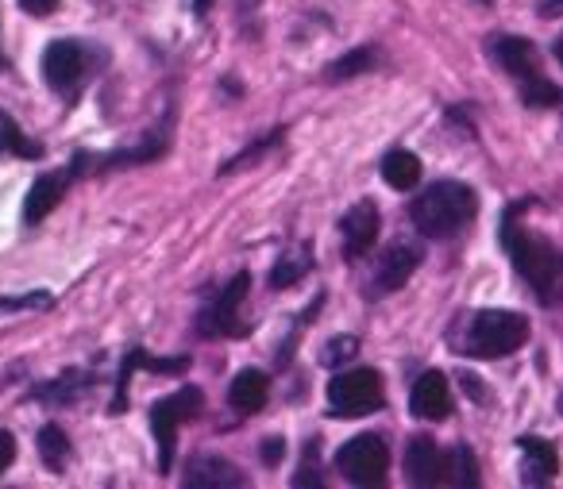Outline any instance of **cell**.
<instances>
[{
	"label": "cell",
	"instance_id": "cell-24",
	"mask_svg": "<svg viewBox=\"0 0 563 489\" xmlns=\"http://www.w3.org/2000/svg\"><path fill=\"white\" fill-rule=\"evenodd\" d=\"M40 455L55 474L66 466V458H70V440H66V432L58 424H43L40 427Z\"/></svg>",
	"mask_w": 563,
	"mask_h": 489
},
{
	"label": "cell",
	"instance_id": "cell-20",
	"mask_svg": "<svg viewBox=\"0 0 563 489\" xmlns=\"http://www.w3.org/2000/svg\"><path fill=\"white\" fill-rule=\"evenodd\" d=\"M313 270V247L309 243H298L294 251H286V255L274 263V270H271V289H290V286H298L306 274Z\"/></svg>",
	"mask_w": 563,
	"mask_h": 489
},
{
	"label": "cell",
	"instance_id": "cell-32",
	"mask_svg": "<svg viewBox=\"0 0 563 489\" xmlns=\"http://www.w3.org/2000/svg\"><path fill=\"white\" fill-rule=\"evenodd\" d=\"M12 458H16V440H12V432H4V427H0V474L9 470Z\"/></svg>",
	"mask_w": 563,
	"mask_h": 489
},
{
	"label": "cell",
	"instance_id": "cell-14",
	"mask_svg": "<svg viewBox=\"0 0 563 489\" xmlns=\"http://www.w3.org/2000/svg\"><path fill=\"white\" fill-rule=\"evenodd\" d=\"M186 486H194V489H240V486H247V478H243L240 466L228 463V458L197 455V458H189V466H186Z\"/></svg>",
	"mask_w": 563,
	"mask_h": 489
},
{
	"label": "cell",
	"instance_id": "cell-4",
	"mask_svg": "<svg viewBox=\"0 0 563 489\" xmlns=\"http://www.w3.org/2000/svg\"><path fill=\"white\" fill-rule=\"evenodd\" d=\"M201 404H205V393L197 386H181L151 404V432H155V447H158V474H170L178 427L186 424V420H194L197 412H201Z\"/></svg>",
	"mask_w": 563,
	"mask_h": 489
},
{
	"label": "cell",
	"instance_id": "cell-15",
	"mask_svg": "<svg viewBox=\"0 0 563 489\" xmlns=\"http://www.w3.org/2000/svg\"><path fill=\"white\" fill-rule=\"evenodd\" d=\"M166 143H170V116H166L163 124L155 127V132H147V135H143V143H140V147H132V151H112V155L93 158V166H89V170H120V166L155 163V158L166 151Z\"/></svg>",
	"mask_w": 563,
	"mask_h": 489
},
{
	"label": "cell",
	"instance_id": "cell-30",
	"mask_svg": "<svg viewBox=\"0 0 563 489\" xmlns=\"http://www.w3.org/2000/svg\"><path fill=\"white\" fill-rule=\"evenodd\" d=\"M55 297L43 293V289H32L24 297H0V312H20V309H51Z\"/></svg>",
	"mask_w": 563,
	"mask_h": 489
},
{
	"label": "cell",
	"instance_id": "cell-31",
	"mask_svg": "<svg viewBox=\"0 0 563 489\" xmlns=\"http://www.w3.org/2000/svg\"><path fill=\"white\" fill-rule=\"evenodd\" d=\"M258 455H263V463H266V466H278V463H282V455H286V440L271 435V440H263V451H258Z\"/></svg>",
	"mask_w": 563,
	"mask_h": 489
},
{
	"label": "cell",
	"instance_id": "cell-35",
	"mask_svg": "<svg viewBox=\"0 0 563 489\" xmlns=\"http://www.w3.org/2000/svg\"><path fill=\"white\" fill-rule=\"evenodd\" d=\"M209 9H212V0H194V12H197V16H205Z\"/></svg>",
	"mask_w": 563,
	"mask_h": 489
},
{
	"label": "cell",
	"instance_id": "cell-26",
	"mask_svg": "<svg viewBox=\"0 0 563 489\" xmlns=\"http://www.w3.org/2000/svg\"><path fill=\"white\" fill-rule=\"evenodd\" d=\"M448 481H455V486H478V463L463 443L448 451Z\"/></svg>",
	"mask_w": 563,
	"mask_h": 489
},
{
	"label": "cell",
	"instance_id": "cell-10",
	"mask_svg": "<svg viewBox=\"0 0 563 489\" xmlns=\"http://www.w3.org/2000/svg\"><path fill=\"white\" fill-rule=\"evenodd\" d=\"M378 224H383V212L375 201H355L352 209L340 220V240H344V258H363L378 240Z\"/></svg>",
	"mask_w": 563,
	"mask_h": 489
},
{
	"label": "cell",
	"instance_id": "cell-36",
	"mask_svg": "<svg viewBox=\"0 0 563 489\" xmlns=\"http://www.w3.org/2000/svg\"><path fill=\"white\" fill-rule=\"evenodd\" d=\"M552 55H555V63H560V66H563V35H560V40H555V43H552Z\"/></svg>",
	"mask_w": 563,
	"mask_h": 489
},
{
	"label": "cell",
	"instance_id": "cell-38",
	"mask_svg": "<svg viewBox=\"0 0 563 489\" xmlns=\"http://www.w3.org/2000/svg\"><path fill=\"white\" fill-rule=\"evenodd\" d=\"M483 4H490V0H483Z\"/></svg>",
	"mask_w": 563,
	"mask_h": 489
},
{
	"label": "cell",
	"instance_id": "cell-13",
	"mask_svg": "<svg viewBox=\"0 0 563 489\" xmlns=\"http://www.w3.org/2000/svg\"><path fill=\"white\" fill-rule=\"evenodd\" d=\"M409 412L417 420H444L452 412V389H448V378L440 370H429L413 381V393H409Z\"/></svg>",
	"mask_w": 563,
	"mask_h": 489
},
{
	"label": "cell",
	"instance_id": "cell-12",
	"mask_svg": "<svg viewBox=\"0 0 563 489\" xmlns=\"http://www.w3.org/2000/svg\"><path fill=\"white\" fill-rule=\"evenodd\" d=\"M74 174L70 170H55V174H40V178L32 181V189H27L24 197V224H40V220H47L51 212L63 204L66 189H70Z\"/></svg>",
	"mask_w": 563,
	"mask_h": 489
},
{
	"label": "cell",
	"instance_id": "cell-5",
	"mask_svg": "<svg viewBox=\"0 0 563 489\" xmlns=\"http://www.w3.org/2000/svg\"><path fill=\"white\" fill-rule=\"evenodd\" d=\"M97 63V51H89L81 40H55L43 51V78L66 101H78L81 86L89 81V70Z\"/></svg>",
	"mask_w": 563,
	"mask_h": 489
},
{
	"label": "cell",
	"instance_id": "cell-29",
	"mask_svg": "<svg viewBox=\"0 0 563 489\" xmlns=\"http://www.w3.org/2000/svg\"><path fill=\"white\" fill-rule=\"evenodd\" d=\"M317 474H321V447H317V440H309L306 443V458H301L298 474H294V486H309V481H313V486H321V478H317Z\"/></svg>",
	"mask_w": 563,
	"mask_h": 489
},
{
	"label": "cell",
	"instance_id": "cell-19",
	"mask_svg": "<svg viewBox=\"0 0 563 489\" xmlns=\"http://www.w3.org/2000/svg\"><path fill=\"white\" fill-rule=\"evenodd\" d=\"M378 170H383L386 186L398 189V193H406V189H413L417 181H421V158L406 147H394L383 155V166H378Z\"/></svg>",
	"mask_w": 563,
	"mask_h": 489
},
{
	"label": "cell",
	"instance_id": "cell-22",
	"mask_svg": "<svg viewBox=\"0 0 563 489\" xmlns=\"http://www.w3.org/2000/svg\"><path fill=\"white\" fill-rule=\"evenodd\" d=\"M86 389H89V374L70 370V374H63V378L47 381V386H35L32 397H40V401H51V404H70V401H78Z\"/></svg>",
	"mask_w": 563,
	"mask_h": 489
},
{
	"label": "cell",
	"instance_id": "cell-23",
	"mask_svg": "<svg viewBox=\"0 0 563 489\" xmlns=\"http://www.w3.org/2000/svg\"><path fill=\"white\" fill-rule=\"evenodd\" d=\"M378 66V51L375 47H355L347 55H340L336 63L329 66V81H347L360 78V74H371Z\"/></svg>",
	"mask_w": 563,
	"mask_h": 489
},
{
	"label": "cell",
	"instance_id": "cell-28",
	"mask_svg": "<svg viewBox=\"0 0 563 489\" xmlns=\"http://www.w3.org/2000/svg\"><path fill=\"white\" fill-rule=\"evenodd\" d=\"M355 351H360V340H355V335H336V340L324 343L321 363L324 366H340V363H347V358H355Z\"/></svg>",
	"mask_w": 563,
	"mask_h": 489
},
{
	"label": "cell",
	"instance_id": "cell-34",
	"mask_svg": "<svg viewBox=\"0 0 563 489\" xmlns=\"http://www.w3.org/2000/svg\"><path fill=\"white\" fill-rule=\"evenodd\" d=\"M537 16H544V20L563 16V0H537Z\"/></svg>",
	"mask_w": 563,
	"mask_h": 489
},
{
	"label": "cell",
	"instance_id": "cell-17",
	"mask_svg": "<svg viewBox=\"0 0 563 489\" xmlns=\"http://www.w3.org/2000/svg\"><path fill=\"white\" fill-rule=\"evenodd\" d=\"M517 447H521V455H525V481H529V486H548L552 474L560 470V451L548 440H540V435H521Z\"/></svg>",
	"mask_w": 563,
	"mask_h": 489
},
{
	"label": "cell",
	"instance_id": "cell-21",
	"mask_svg": "<svg viewBox=\"0 0 563 489\" xmlns=\"http://www.w3.org/2000/svg\"><path fill=\"white\" fill-rule=\"evenodd\" d=\"M0 155L12 158H43V143H35L32 135H24V127L0 109Z\"/></svg>",
	"mask_w": 563,
	"mask_h": 489
},
{
	"label": "cell",
	"instance_id": "cell-3",
	"mask_svg": "<svg viewBox=\"0 0 563 489\" xmlns=\"http://www.w3.org/2000/svg\"><path fill=\"white\" fill-rule=\"evenodd\" d=\"M529 340V320L509 309H478L467 316L460 340V355L467 358H506L525 347Z\"/></svg>",
	"mask_w": 563,
	"mask_h": 489
},
{
	"label": "cell",
	"instance_id": "cell-9",
	"mask_svg": "<svg viewBox=\"0 0 563 489\" xmlns=\"http://www.w3.org/2000/svg\"><path fill=\"white\" fill-rule=\"evenodd\" d=\"M421 247L409 240H398L390 243V247L383 251V255L375 258V270H371L367 278V289L363 293L367 297H390L398 293V289H406V281L417 274V266H421Z\"/></svg>",
	"mask_w": 563,
	"mask_h": 489
},
{
	"label": "cell",
	"instance_id": "cell-1",
	"mask_svg": "<svg viewBox=\"0 0 563 489\" xmlns=\"http://www.w3.org/2000/svg\"><path fill=\"white\" fill-rule=\"evenodd\" d=\"M529 204L532 201L525 197V201H517L506 209V216H501V247H506L514 270L529 281L537 301L555 304V297H560V255H555V247L544 240V235L517 224V216H521Z\"/></svg>",
	"mask_w": 563,
	"mask_h": 489
},
{
	"label": "cell",
	"instance_id": "cell-27",
	"mask_svg": "<svg viewBox=\"0 0 563 489\" xmlns=\"http://www.w3.org/2000/svg\"><path fill=\"white\" fill-rule=\"evenodd\" d=\"M282 135H286V132H271V135H266V140H258L255 147L240 151V155H235V158H228V163L220 166V174H235V170H240V166H247V163H258V158H263V151H271L274 143L282 140Z\"/></svg>",
	"mask_w": 563,
	"mask_h": 489
},
{
	"label": "cell",
	"instance_id": "cell-2",
	"mask_svg": "<svg viewBox=\"0 0 563 489\" xmlns=\"http://www.w3.org/2000/svg\"><path fill=\"white\" fill-rule=\"evenodd\" d=\"M413 227L424 240H455L478 216V193L463 181H432L409 209Z\"/></svg>",
	"mask_w": 563,
	"mask_h": 489
},
{
	"label": "cell",
	"instance_id": "cell-11",
	"mask_svg": "<svg viewBox=\"0 0 563 489\" xmlns=\"http://www.w3.org/2000/svg\"><path fill=\"white\" fill-rule=\"evenodd\" d=\"M406 474L413 486H444L448 481V451H440L429 435L406 443Z\"/></svg>",
	"mask_w": 563,
	"mask_h": 489
},
{
	"label": "cell",
	"instance_id": "cell-33",
	"mask_svg": "<svg viewBox=\"0 0 563 489\" xmlns=\"http://www.w3.org/2000/svg\"><path fill=\"white\" fill-rule=\"evenodd\" d=\"M20 9L32 12V16H51L58 9V0H20Z\"/></svg>",
	"mask_w": 563,
	"mask_h": 489
},
{
	"label": "cell",
	"instance_id": "cell-6",
	"mask_svg": "<svg viewBox=\"0 0 563 489\" xmlns=\"http://www.w3.org/2000/svg\"><path fill=\"white\" fill-rule=\"evenodd\" d=\"M386 404L383 393V378L371 366H360V370L336 374L329 381V412L340 420H355V416H371Z\"/></svg>",
	"mask_w": 563,
	"mask_h": 489
},
{
	"label": "cell",
	"instance_id": "cell-16",
	"mask_svg": "<svg viewBox=\"0 0 563 489\" xmlns=\"http://www.w3.org/2000/svg\"><path fill=\"white\" fill-rule=\"evenodd\" d=\"M490 58L517 81L529 78V74H537V51H532L529 40H517V35H494Z\"/></svg>",
	"mask_w": 563,
	"mask_h": 489
},
{
	"label": "cell",
	"instance_id": "cell-18",
	"mask_svg": "<svg viewBox=\"0 0 563 489\" xmlns=\"http://www.w3.org/2000/svg\"><path fill=\"white\" fill-rule=\"evenodd\" d=\"M266 401H271V381H266L263 370H240L232 386H228V404L235 412H243V416L258 412Z\"/></svg>",
	"mask_w": 563,
	"mask_h": 489
},
{
	"label": "cell",
	"instance_id": "cell-8",
	"mask_svg": "<svg viewBox=\"0 0 563 489\" xmlns=\"http://www.w3.org/2000/svg\"><path fill=\"white\" fill-rule=\"evenodd\" d=\"M251 289V274L240 270L201 312H197V332L201 335H243L247 324H240V304Z\"/></svg>",
	"mask_w": 563,
	"mask_h": 489
},
{
	"label": "cell",
	"instance_id": "cell-25",
	"mask_svg": "<svg viewBox=\"0 0 563 489\" xmlns=\"http://www.w3.org/2000/svg\"><path fill=\"white\" fill-rule=\"evenodd\" d=\"M521 101L529 109H552V104H560V89L540 74H529V78H521Z\"/></svg>",
	"mask_w": 563,
	"mask_h": 489
},
{
	"label": "cell",
	"instance_id": "cell-7",
	"mask_svg": "<svg viewBox=\"0 0 563 489\" xmlns=\"http://www.w3.org/2000/svg\"><path fill=\"white\" fill-rule=\"evenodd\" d=\"M336 466L352 486H383L386 466H390V447H386L383 435L363 432L340 447Z\"/></svg>",
	"mask_w": 563,
	"mask_h": 489
},
{
	"label": "cell",
	"instance_id": "cell-37",
	"mask_svg": "<svg viewBox=\"0 0 563 489\" xmlns=\"http://www.w3.org/2000/svg\"><path fill=\"white\" fill-rule=\"evenodd\" d=\"M0 66H4V55H0Z\"/></svg>",
	"mask_w": 563,
	"mask_h": 489
}]
</instances>
